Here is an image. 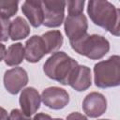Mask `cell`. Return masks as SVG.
<instances>
[{
	"label": "cell",
	"mask_w": 120,
	"mask_h": 120,
	"mask_svg": "<svg viewBox=\"0 0 120 120\" xmlns=\"http://www.w3.org/2000/svg\"><path fill=\"white\" fill-rule=\"evenodd\" d=\"M87 14L96 25L114 37H119L120 9L112 3L103 0H90L87 3Z\"/></svg>",
	"instance_id": "1"
},
{
	"label": "cell",
	"mask_w": 120,
	"mask_h": 120,
	"mask_svg": "<svg viewBox=\"0 0 120 120\" xmlns=\"http://www.w3.org/2000/svg\"><path fill=\"white\" fill-rule=\"evenodd\" d=\"M78 65V62L65 52L58 51L45 61L43 71L48 78L63 85H68L70 77Z\"/></svg>",
	"instance_id": "2"
},
{
	"label": "cell",
	"mask_w": 120,
	"mask_h": 120,
	"mask_svg": "<svg viewBox=\"0 0 120 120\" xmlns=\"http://www.w3.org/2000/svg\"><path fill=\"white\" fill-rule=\"evenodd\" d=\"M69 44L75 52L91 60H99L110 51L109 40L98 34H85L80 38L69 41Z\"/></svg>",
	"instance_id": "3"
},
{
	"label": "cell",
	"mask_w": 120,
	"mask_h": 120,
	"mask_svg": "<svg viewBox=\"0 0 120 120\" xmlns=\"http://www.w3.org/2000/svg\"><path fill=\"white\" fill-rule=\"evenodd\" d=\"M94 82L98 88H112L120 84V56H110L94 66Z\"/></svg>",
	"instance_id": "4"
},
{
	"label": "cell",
	"mask_w": 120,
	"mask_h": 120,
	"mask_svg": "<svg viewBox=\"0 0 120 120\" xmlns=\"http://www.w3.org/2000/svg\"><path fill=\"white\" fill-rule=\"evenodd\" d=\"M43 10L42 24L49 28L59 27L65 20L66 1L44 0L41 1Z\"/></svg>",
	"instance_id": "5"
},
{
	"label": "cell",
	"mask_w": 120,
	"mask_h": 120,
	"mask_svg": "<svg viewBox=\"0 0 120 120\" xmlns=\"http://www.w3.org/2000/svg\"><path fill=\"white\" fill-rule=\"evenodd\" d=\"M28 74L26 70L21 67H15L6 70L3 82L6 90L11 95H17L28 83Z\"/></svg>",
	"instance_id": "6"
},
{
	"label": "cell",
	"mask_w": 120,
	"mask_h": 120,
	"mask_svg": "<svg viewBox=\"0 0 120 120\" xmlns=\"http://www.w3.org/2000/svg\"><path fill=\"white\" fill-rule=\"evenodd\" d=\"M40 97L43 104L52 110L64 109L69 102V95L68 91L58 86L45 88Z\"/></svg>",
	"instance_id": "7"
},
{
	"label": "cell",
	"mask_w": 120,
	"mask_h": 120,
	"mask_svg": "<svg viewBox=\"0 0 120 120\" xmlns=\"http://www.w3.org/2000/svg\"><path fill=\"white\" fill-rule=\"evenodd\" d=\"M88 21L82 13L79 15H68L64 21V30L69 41L75 40L87 34Z\"/></svg>",
	"instance_id": "8"
},
{
	"label": "cell",
	"mask_w": 120,
	"mask_h": 120,
	"mask_svg": "<svg viewBox=\"0 0 120 120\" xmlns=\"http://www.w3.org/2000/svg\"><path fill=\"white\" fill-rule=\"evenodd\" d=\"M82 110L90 118L101 116L107 110V99L105 96L98 92H91L82 100Z\"/></svg>",
	"instance_id": "9"
},
{
	"label": "cell",
	"mask_w": 120,
	"mask_h": 120,
	"mask_svg": "<svg viewBox=\"0 0 120 120\" xmlns=\"http://www.w3.org/2000/svg\"><path fill=\"white\" fill-rule=\"evenodd\" d=\"M19 103L21 111L26 116L31 117L39 109L41 103V97L36 88L25 87L21 92Z\"/></svg>",
	"instance_id": "10"
},
{
	"label": "cell",
	"mask_w": 120,
	"mask_h": 120,
	"mask_svg": "<svg viewBox=\"0 0 120 120\" xmlns=\"http://www.w3.org/2000/svg\"><path fill=\"white\" fill-rule=\"evenodd\" d=\"M47 54L45 45L40 36L34 35L30 37L24 44V58L29 63H37Z\"/></svg>",
	"instance_id": "11"
},
{
	"label": "cell",
	"mask_w": 120,
	"mask_h": 120,
	"mask_svg": "<svg viewBox=\"0 0 120 120\" xmlns=\"http://www.w3.org/2000/svg\"><path fill=\"white\" fill-rule=\"evenodd\" d=\"M92 84L91 69L84 65H78L72 76L70 77L68 85L77 92L87 90Z\"/></svg>",
	"instance_id": "12"
},
{
	"label": "cell",
	"mask_w": 120,
	"mask_h": 120,
	"mask_svg": "<svg viewBox=\"0 0 120 120\" xmlns=\"http://www.w3.org/2000/svg\"><path fill=\"white\" fill-rule=\"evenodd\" d=\"M22 11L33 27L38 28L42 24L43 10L41 6V1H36V0L24 1L22 6Z\"/></svg>",
	"instance_id": "13"
},
{
	"label": "cell",
	"mask_w": 120,
	"mask_h": 120,
	"mask_svg": "<svg viewBox=\"0 0 120 120\" xmlns=\"http://www.w3.org/2000/svg\"><path fill=\"white\" fill-rule=\"evenodd\" d=\"M30 25L27 22V21L18 16L14 20L10 22V27H9V38L11 40H21L27 38L30 34Z\"/></svg>",
	"instance_id": "14"
},
{
	"label": "cell",
	"mask_w": 120,
	"mask_h": 120,
	"mask_svg": "<svg viewBox=\"0 0 120 120\" xmlns=\"http://www.w3.org/2000/svg\"><path fill=\"white\" fill-rule=\"evenodd\" d=\"M41 38L45 45L46 53H53L58 52V50L62 47L64 42V38L62 33L59 30H50L42 34Z\"/></svg>",
	"instance_id": "15"
},
{
	"label": "cell",
	"mask_w": 120,
	"mask_h": 120,
	"mask_svg": "<svg viewBox=\"0 0 120 120\" xmlns=\"http://www.w3.org/2000/svg\"><path fill=\"white\" fill-rule=\"evenodd\" d=\"M24 59V47L22 43L17 42L14 44H11L4 58V61L6 65L9 67H16L20 65Z\"/></svg>",
	"instance_id": "16"
},
{
	"label": "cell",
	"mask_w": 120,
	"mask_h": 120,
	"mask_svg": "<svg viewBox=\"0 0 120 120\" xmlns=\"http://www.w3.org/2000/svg\"><path fill=\"white\" fill-rule=\"evenodd\" d=\"M19 1L14 0H0V16L9 19L18 11Z\"/></svg>",
	"instance_id": "17"
},
{
	"label": "cell",
	"mask_w": 120,
	"mask_h": 120,
	"mask_svg": "<svg viewBox=\"0 0 120 120\" xmlns=\"http://www.w3.org/2000/svg\"><path fill=\"white\" fill-rule=\"evenodd\" d=\"M8 120H52V118L46 113L39 112L38 114H35L33 118L26 116L21 110L19 109H13L10 113L8 114Z\"/></svg>",
	"instance_id": "18"
},
{
	"label": "cell",
	"mask_w": 120,
	"mask_h": 120,
	"mask_svg": "<svg viewBox=\"0 0 120 120\" xmlns=\"http://www.w3.org/2000/svg\"><path fill=\"white\" fill-rule=\"evenodd\" d=\"M84 4L85 2L83 0L66 2V6H68V15H79L83 13Z\"/></svg>",
	"instance_id": "19"
},
{
	"label": "cell",
	"mask_w": 120,
	"mask_h": 120,
	"mask_svg": "<svg viewBox=\"0 0 120 120\" xmlns=\"http://www.w3.org/2000/svg\"><path fill=\"white\" fill-rule=\"evenodd\" d=\"M9 19L0 16V42H6L9 39Z\"/></svg>",
	"instance_id": "20"
},
{
	"label": "cell",
	"mask_w": 120,
	"mask_h": 120,
	"mask_svg": "<svg viewBox=\"0 0 120 120\" xmlns=\"http://www.w3.org/2000/svg\"><path fill=\"white\" fill-rule=\"evenodd\" d=\"M66 120H88V119L84 114L78 112H73L67 116Z\"/></svg>",
	"instance_id": "21"
},
{
	"label": "cell",
	"mask_w": 120,
	"mask_h": 120,
	"mask_svg": "<svg viewBox=\"0 0 120 120\" xmlns=\"http://www.w3.org/2000/svg\"><path fill=\"white\" fill-rule=\"evenodd\" d=\"M8 113L3 107H0V120H8Z\"/></svg>",
	"instance_id": "22"
},
{
	"label": "cell",
	"mask_w": 120,
	"mask_h": 120,
	"mask_svg": "<svg viewBox=\"0 0 120 120\" xmlns=\"http://www.w3.org/2000/svg\"><path fill=\"white\" fill-rule=\"evenodd\" d=\"M6 52H7V48L6 46L0 42V62L5 58V55H6Z\"/></svg>",
	"instance_id": "23"
},
{
	"label": "cell",
	"mask_w": 120,
	"mask_h": 120,
	"mask_svg": "<svg viewBox=\"0 0 120 120\" xmlns=\"http://www.w3.org/2000/svg\"><path fill=\"white\" fill-rule=\"evenodd\" d=\"M52 120H63L62 118H52Z\"/></svg>",
	"instance_id": "24"
},
{
	"label": "cell",
	"mask_w": 120,
	"mask_h": 120,
	"mask_svg": "<svg viewBox=\"0 0 120 120\" xmlns=\"http://www.w3.org/2000/svg\"><path fill=\"white\" fill-rule=\"evenodd\" d=\"M98 120H110V119H98Z\"/></svg>",
	"instance_id": "25"
}]
</instances>
